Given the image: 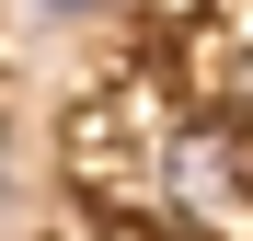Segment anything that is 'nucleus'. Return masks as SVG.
Returning a JSON list of instances; mask_svg holds the SVG:
<instances>
[{
    "mask_svg": "<svg viewBox=\"0 0 253 241\" xmlns=\"http://www.w3.org/2000/svg\"><path fill=\"white\" fill-rule=\"evenodd\" d=\"M46 12H92V0H46Z\"/></svg>",
    "mask_w": 253,
    "mask_h": 241,
    "instance_id": "nucleus-1",
    "label": "nucleus"
}]
</instances>
